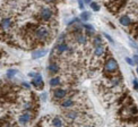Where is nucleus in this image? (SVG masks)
<instances>
[{
  "instance_id": "obj_13",
  "label": "nucleus",
  "mask_w": 138,
  "mask_h": 127,
  "mask_svg": "<svg viewBox=\"0 0 138 127\" xmlns=\"http://www.w3.org/2000/svg\"><path fill=\"white\" fill-rule=\"evenodd\" d=\"M72 105H74V101L71 99H67V100H65L64 102L61 103V107L62 108H70Z\"/></svg>"
},
{
  "instance_id": "obj_4",
  "label": "nucleus",
  "mask_w": 138,
  "mask_h": 127,
  "mask_svg": "<svg viewBox=\"0 0 138 127\" xmlns=\"http://www.w3.org/2000/svg\"><path fill=\"white\" fill-rule=\"evenodd\" d=\"M31 119H32V115L29 114V112H25V114H23L22 116H19L18 122H19V124H22V125H26L27 123L31 122Z\"/></svg>"
},
{
  "instance_id": "obj_29",
  "label": "nucleus",
  "mask_w": 138,
  "mask_h": 127,
  "mask_svg": "<svg viewBox=\"0 0 138 127\" xmlns=\"http://www.w3.org/2000/svg\"><path fill=\"white\" fill-rule=\"evenodd\" d=\"M134 48H136V49H137V51H138V47L137 46H134Z\"/></svg>"
},
{
  "instance_id": "obj_16",
  "label": "nucleus",
  "mask_w": 138,
  "mask_h": 127,
  "mask_svg": "<svg viewBox=\"0 0 138 127\" xmlns=\"http://www.w3.org/2000/svg\"><path fill=\"white\" fill-rule=\"evenodd\" d=\"M80 18L83 19V21H87V19L91 18V13H88V11H83L82 14H80Z\"/></svg>"
},
{
  "instance_id": "obj_1",
  "label": "nucleus",
  "mask_w": 138,
  "mask_h": 127,
  "mask_svg": "<svg viewBox=\"0 0 138 127\" xmlns=\"http://www.w3.org/2000/svg\"><path fill=\"white\" fill-rule=\"evenodd\" d=\"M34 35H35V38H36L37 40L45 41L46 39L49 38L50 32H49V28L46 26H40V27H37V28H36Z\"/></svg>"
},
{
  "instance_id": "obj_6",
  "label": "nucleus",
  "mask_w": 138,
  "mask_h": 127,
  "mask_svg": "<svg viewBox=\"0 0 138 127\" xmlns=\"http://www.w3.org/2000/svg\"><path fill=\"white\" fill-rule=\"evenodd\" d=\"M11 26V19L9 17H3L1 19V27H2V30H8L10 28Z\"/></svg>"
},
{
  "instance_id": "obj_24",
  "label": "nucleus",
  "mask_w": 138,
  "mask_h": 127,
  "mask_svg": "<svg viewBox=\"0 0 138 127\" xmlns=\"http://www.w3.org/2000/svg\"><path fill=\"white\" fill-rule=\"evenodd\" d=\"M126 61H127L130 66H134V65H135V62H134V60H133V59H130V58H128V57L126 58Z\"/></svg>"
},
{
  "instance_id": "obj_2",
  "label": "nucleus",
  "mask_w": 138,
  "mask_h": 127,
  "mask_svg": "<svg viewBox=\"0 0 138 127\" xmlns=\"http://www.w3.org/2000/svg\"><path fill=\"white\" fill-rule=\"evenodd\" d=\"M118 69V64L114 59H109L105 64V72H109V73H113Z\"/></svg>"
},
{
  "instance_id": "obj_15",
  "label": "nucleus",
  "mask_w": 138,
  "mask_h": 127,
  "mask_svg": "<svg viewBox=\"0 0 138 127\" xmlns=\"http://www.w3.org/2000/svg\"><path fill=\"white\" fill-rule=\"evenodd\" d=\"M77 41H78V43L80 44H86V36L83 34L77 35Z\"/></svg>"
},
{
  "instance_id": "obj_28",
  "label": "nucleus",
  "mask_w": 138,
  "mask_h": 127,
  "mask_svg": "<svg viewBox=\"0 0 138 127\" xmlns=\"http://www.w3.org/2000/svg\"><path fill=\"white\" fill-rule=\"evenodd\" d=\"M23 85H24L25 87H27V89H29V85H28V84H26V83H23Z\"/></svg>"
},
{
  "instance_id": "obj_26",
  "label": "nucleus",
  "mask_w": 138,
  "mask_h": 127,
  "mask_svg": "<svg viewBox=\"0 0 138 127\" xmlns=\"http://www.w3.org/2000/svg\"><path fill=\"white\" fill-rule=\"evenodd\" d=\"M134 62H135V64H138V54H135V56H134Z\"/></svg>"
},
{
  "instance_id": "obj_20",
  "label": "nucleus",
  "mask_w": 138,
  "mask_h": 127,
  "mask_svg": "<svg viewBox=\"0 0 138 127\" xmlns=\"http://www.w3.org/2000/svg\"><path fill=\"white\" fill-rule=\"evenodd\" d=\"M90 6L92 7V9H93L94 11H98V10H100V6H98L96 2H91Z\"/></svg>"
},
{
  "instance_id": "obj_7",
  "label": "nucleus",
  "mask_w": 138,
  "mask_h": 127,
  "mask_svg": "<svg viewBox=\"0 0 138 127\" xmlns=\"http://www.w3.org/2000/svg\"><path fill=\"white\" fill-rule=\"evenodd\" d=\"M46 50L45 49H41V50H36V51H34L33 52V54H32V58L33 59H39V58H42L43 56H45L46 54Z\"/></svg>"
},
{
  "instance_id": "obj_11",
  "label": "nucleus",
  "mask_w": 138,
  "mask_h": 127,
  "mask_svg": "<svg viewBox=\"0 0 138 127\" xmlns=\"http://www.w3.org/2000/svg\"><path fill=\"white\" fill-rule=\"evenodd\" d=\"M57 51L59 52V53H64L65 51H67V50H68V46H67L66 43H59L58 46H57Z\"/></svg>"
},
{
  "instance_id": "obj_30",
  "label": "nucleus",
  "mask_w": 138,
  "mask_h": 127,
  "mask_svg": "<svg viewBox=\"0 0 138 127\" xmlns=\"http://www.w3.org/2000/svg\"><path fill=\"white\" fill-rule=\"evenodd\" d=\"M137 74H138V66H137Z\"/></svg>"
},
{
  "instance_id": "obj_31",
  "label": "nucleus",
  "mask_w": 138,
  "mask_h": 127,
  "mask_svg": "<svg viewBox=\"0 0 138 127\" xmlns=\"http://www.w3.org/2000/svg\"><path fill=\"white\" fill-rule=\"evenodd\" d=\"M84 127H92V126H84Z\"/></svg>"
},
{
  "instance_id": "obj_23",
  "label": "nucleus",
  "mask_w": 138,
  "mask_h": 127,
  "mask_svg": "<svg viewBox=\"0 0 138 127\" xmlns=\"http://www.w3.org/2000/svg\"><path fill=\"white\" fill-rule=\"evenodd\" d=\"M84 27H85L86 30H88V31H91V32L93 33L94 32V27L92 26V25H84Z\"/></svg>"
},
{
  "instance_id": "obj_27",
  "label": "nucleus",
  "mask_w": 138,
  "mask_h": 127,
  "mask_svg": "<svg viewBox=\"0 0 138 127\" xmlns=\"http://www.w3.org/2000/svg\"><path fill=\"white\" fill-rule=\"evenodd\" d=\"M78 5H79V8L80 9H84V3H83L82 1H78Z\"/></svg>"
},
{
  "instance_id": "obj_25",
  "label": "nucleus",
  "mask_w": 138,
  "mask_h": 127,
  "mask_svg": "<svg viewBox=\"0 0 138 127\" xmlns=\"http://www.w3.org/2000/svg\"><path fill=\"white\" fill-rule=\"evenodd\" d=\"M134 87H135V90H138V81H137V79H134Z\"/></svg>"
},
{
  "instance_id": "obj_17",
  "label": "nucleus",
  "mask_w": 138,
  "mask_h": 127,
  "mask_svg": "<svg viewBox=\"0 0 138 127\" xmlns=\"http://www.w3.org/2000/svg\"><path fill=\"white\" fill-rule=\"evenodd\" d=\"M59 84H60V78H59V77H54V78H52L50 81L51 86H57V85H59Z\"/></svg>"
},
{
  "instance_id": "obj_8",
  "label": "nucleus",
  "mask_w": 138,
  "mask_h": 127,
  "mask_svg": "<svg viewBox=\"0 0 138 127\" xmlns=\"http://www.w3.org/2000/svg\"><path fill=\"white\" fill-rule=\"evenodd\" d=\"M66 91L62 89H57L54 90V92H53V97L56 98V99H62V98H65V95H66Z\"/></svg>"
},
{
  "instance_id": "obj_21",
  "label": "nucleus",
  "mask_w": 138,
  "mask_h": 127,
  "mask_svg": "<svg viewBox=\"0 0 138 127\" xmlns=\"http://www.w3.org/2000/svg\"><path fill=\"white\" fill-rule=\"evenodd\" d=\"M100 44H102L101 43V38H100V36H96V38L94 39V46L97 47V46H100Z\"/></svg>"
},
{
  "instance_id": "obj_3",
  "label": "nucleus",
  "mask_w": 138,
  "mask_h": 127,
  "mask_svg": "<svg viewBox=\"0 0 138 127\" xmlns=\"http://www.w3.org/2000/svg\"><path fill=\"white\" fill-rule=\"evenodd\" d=\"M40 16L43 21H50L52 17V11L49 7H43L40 11Z\"/></svg>"
},
{
  "instance_id": "obj_14",
  "label": "nucleus",
  "mask_w": 138,
  "mask_h": 127,
  "mask_svg": "<svg viewBox=\"0 0 138 127\" xmlns=\"http://www.w3.org/2000/svg\"><path fill=\"white\" fill-rule=\"evenodd\" d=\"M52 125L53 127H61L62 126V122H61V119L59 117H54L52 120Z\"/></svg>"
},
{
  "instance_id": "obj_9",
  "label": "nucleus",
  "mask_w": 138,
  "mask_h": 127,
  "mask_svg": "<svg viewBox=\"0 0 138 127\" xmlns=\"http://www.w3.org/2000/svg\"><path fill=\"white\" fill-rule=\"evenodd\" d=\"M119 22H120V24L123 25V26H129V25L131 24V19L128 16H121L119 18Z\"/></svg>"
},
{
  "instance_id": "obj_5",
  "label": "nucleus",
  "mask_w": 138,
  "mask_h": 127,
  "mask_svg": "<svg viewBox=\"0 0 138 127\" xmlns=\"http://www.w3.org/2000/svg\"><path fill=\"white\" fill-rule=\"evenodd\" d=\"M32 85H34L36 89H42L43 87V78L40 74H37L36 77L32 79Z\"/></svg>"
},
{
  "instance_id": "obj_18",
  "label": "nucleus",
  "mask_w": 138,
  "mask_h": 127,
  "mask_svg": "<svg viewBox=\"0 0 138 127\" xmlns=\"http://www.w3.org/2000/svg\"><path fill=\"white\" fill-rule=\"evenodd\" d=\"M16 74H17L16 69H9L8 72H7V77H8V78H11V77H14Z\"/></svg>"
},
{
  "instance_id": "obj_12",
  "label": "nucleus",
  "mask_w": 138,
  "mask_h": 127,
  "mask_svg": "<svg viewBox=\"0 0 138 127\" xmlns=\"http://www.w3.org/2000/svg\"><path fill=\"white\" fill-rule=\"evenodd\" d=\"M104 52V46L103 44H100V46L95 47V50H94V53L95 56H102Z\"/></svg>"
},
{
  "instance_id": "obj_10",
  "label": "nucleus",
  "mask_w": 138,
  "mask_h": 127,
  "mask_svg": "<svg viewBox=\"0 0 138 127\" xmlns=\"http://www.w3.org/2000/svg\"><path fill=\"white\" fill-rule=\"evenodd\" d=\"M48 70L50 72L51 74H56L59 72V66L58 64H56V62H51L50 65L48 66Z\"/></svg>"
},
{
  "instance_id": "obj_19",
  "label": "nucleus",
  "mask_w": 138,
  "mask_h": 127,
  "mask_svg": "<svg viewBox=\"0 0 138 127\" xmlns=\"http://www.w3.org/2000/svg\"><path fill=\"white\" fill-rule=\"evenodd\" d=\"M76 117H77V114H76L75 111H70V112H68V114H67V118L72 119V120H74Z\"/></svg>"
},
{
  "instance_id": "obj_22",
  "label": "nucleus",
  "mask_w": 138,
  "mask_h": 127,
  "mask_svg": "<svg viewBox=\"0 0 138 127\" xmlns=\"http://www.w3.org/2000/svg\"><path fill=\"white\" fill-rule=\"evenodd\" d=\"M103 35H104V36H105V38H106V39H108V40H109V41H110V42H111V43H112V44H113V43H114V41H113V40H112V38H111V36H110V35H109V34H108V33H103Z\"/></svg>"
}]
</instances>
